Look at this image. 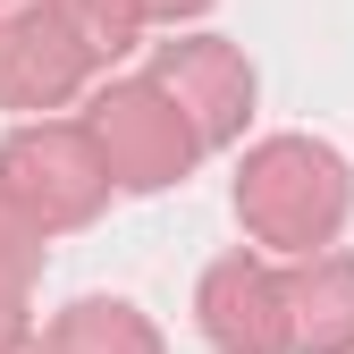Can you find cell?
Returning <instances> with one entry per match:
<instances>
[{"instance_id":"cell-5","label":"cell","mask_w":354,"mask_h":354,"mask_svg":"<svg viewBox=\"0 0 354 354\" xmlns=\"http://www.w3.org/2000/svg\"><path fill=\"white\" fill-rule=\"evenodd\" d=\"M203 337H211L219 354H295L287 279L261 270V261H245V253H228V261L203 279Z\"/></svg>"},{"instance_id":"cell-7","label":"cell","mask_w":354,"mask_h":354,"mask_svg":"<svg viewBox=\"0 0 354 354\" xmlns=\"http://www.w3.org/2000/svg\"><path fill=\"white\" fill-rule=\"evenodd\" d=\"M287 329H295V354H346L354 346V261L346 253H321L313 270L287 279Z\"/></svg>"},{"instance_id":"cell-6","label":"cell","mask_w":354,"mask_h":354,"mask_svg":"<svg viewBox=\"0 0 354 354\" xmlns=\"http://www.w3.org/2000/svg\"><path fill=\"white\" fill-rule=\"evenodd\" d=\"M84 68H93V51L51 17V9H26L17 26H0V102L9 110H51L68 102Z\"/></svg>"},{"instance_id":"cell-11","label":"cell","mask_w":354,"mask_h":354,"mask_svg":"<svg viewBox=\"0 0 354 354\" xmlns=\"http://www.w3.org/2000/svg\"><path fill=\"white\" fill-rule=\"evenodd\" d=\"M0 354H42V346H34V329H26V313H17L9 295H0Z\"/></svg>"},{"instance_id":"cell-10","label":"cell","mask_w":354,"mask_h":354,"mask_svg":"<svg viewBox=\"0 0 354 354\" xmlns=\"http://www.w3.org/2000/svg\"><path fill=\"white\" fill-rule=\"evenodd\" d=\"M26 236H34V228L9 211V194H0V287H17V279L34 270V245H26Z\"/></svg>"},{"instance_id":"cell-2","label":"cell","mask_w":354,"mask_h":354,"mask_svg":"<svg viewBox=\"0 0 354 354\" xmlns=\"http://www.w3.org/2000/svg\"><path fill=\"white\" fill-rule=\"evenodd\" d=\"M0 194L26 228H76L110 194V160L93 144V127H17L0 144Z\"/></svg>"},{"instance_id":"cell-9","label":"cell","mask_w":354,"mask_h":354,"mask_svg":"<svg viewBox=\"0 0 354 354\" xmlns=\"http://www.w3.org/2000/svg\"><path fill=\"white\" fill-rule=\"evenodd\" d=\"M42 9H51V17H59V26H68L93 59H118L127 42H136V26H144L127 0H42Z\"/></svg>"},{"instance_id":"cell-1","label":"cell","mask_w":354,"mask_h":354,"mask_svg":"<svg viewBox=\"0 0 354 354\" xmlns=\"http://www.w3.org/2000/svg\"><path fill=\"white\" fill-rule=\"evenodd\" d=\"M354 186H346V160L329 144H304V136H279V144H261L236 177V211H245V228L261 245H279V253H321L337 236V219H346Z\"/></svg>"},{"instance_id":"cell-12","label":"cell","mask_w":354,"mask_h":354,"mask_svg":"<svg viewBox=\"0 0 354 354\" xmlns=\"http://www.w3.org/2000/svg\"><path fill=\"white\" fill-rule=\"evenodd\" d=\"M136 17H194V9H211V0H127Z\"/></svg>"},{"instance_id":"cell-3","label":"cell","mask_w":354,"mask_h":354,"mask_svg":"<svg viewBox=\"0 0 354 354\" xmlns=\"http://www.w3.org/2000/svg\"><path fill=\"white\" fill-rule=\"evenodd\" d=\"M84 127H93V144H102V160H110V186H136V194L186 177V160L203 152L194 127L169 110L160 84H110Z\"/></svg>"},{"instance_id":"cell-8","label":"cell","mask_w":354,"mask_h":354,"mask_svg":"<svg viewBox=\"0 0 354 354\" xmlns=\"http://www.w3.org/2000/svg\"><path fill=\"white\" fill-rule=\"evenodd\" d=\"M42 354H160V337L136 321V304H76V313L42 337Z\"/></svg>"},{"instance_id":"cell-4","label":"cell","mask_w":354,"mask_h":354,"mask_svg":"<svg viewBox=\"0 0 354 354\" xmlns=\"http://www.w3.org/2000/svg\"><path fill=\"white\" fill-rule=\"evenodd\" d=\"M152 84L177 102V118L194 127V144H228L245 127V110H253V68L228 51V42H211V34L203 42H169Z\"/></svg>"}]
</instances>
